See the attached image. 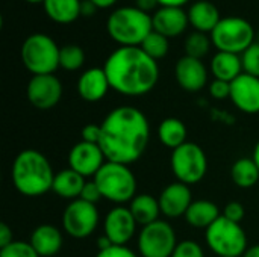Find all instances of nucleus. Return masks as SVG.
<instances>
[{"mask_svg":"<svg viewBox=\"0 0 259 257\" xmlns=\"http://www.w3.org/2000/svg\"><path fill=\"white\" fill-rule=\"evenodd\" d=\"M99 145L106 161L131 165L147 150L150 141V124L147 117L134 106L112 109L100 124Z\"/></svg>","mask_w":259,"mask_h":257,"instance_id":"nucleus-1","label":"nucleus"},{"mask_svg":"<svg viewBox=\"0 0 259 257\" xmlns=\"http://www.w3.org/2000/svg\"><path fill=\"white\" fill-rule=\"evenodd\" d=\"M103 70L111 89L121 95L140 97L159 80V67L141 47H118L105 61Z\"/></svg>","mask_w":259,"mask_h":257,"instance_id":"nucleus-2","label":"nucleus"},{"mask_svg":"<svg viewBox=\"0 0 259 257\" xmlns=\"http://www.w3.org/2000/svg\"><path fill=\"white\" fill-rule=\"evenodd\" d=\"M11 179L15 189L24 197H41L52 191L55 173L49 159L38 150L20 151L11 168Z\"/></svg>","mask_w":259,"mask_h":257,"instance_id":"nucleus-3","label":"nucleus"},{"mask_svg":"<svg viewBox=\"0 0 259 257\" xmlns=\"http://www.w3.org/2000/svg\"><path fill=\"white\" fill-rule=\"evenodd\" d=\"M106 30L120 47H140L153 30L152 15L137 6H123L109 14Z\"/></svg>","mask_w":259,"mask_h":257,"instance_id":"nucleus-4","label":"nucleus"},{"mask_svg":"<svg viewBox=\"0 0 259 257\" xmlns=\"http://www.w3.org/2000/svg\"><path fill=\"white\" fill-rule=\"evenodd\" d=\"M93 180L99 186L102 198L111 203L121 206L131 203L137 195V177L129 165L106 161Z\"/></svg>","mask_w":259,"mask_h":257,"instance_id":"nucleus-5","label":"nucleus"},{"mask_svg":"<svg viewBox=\"0 0 259 257\" xmlns=\"http://www.w3.org/2000/svg\"><path fill=\"white\" fill-rule=\"evenodd\" d=\"M61 47L46 33L29 35L20 48V58L24 68L33 76L53 74L59 68Z\"/></svg>","mask_w":259,"mask_h":257,"instance_id":"nucleus-6","label":"nucleus"},{"mask_svg":"<svg viewBox=\"0 0 259 257\" xmlns=\"http://www.w3.org/2000/svg\"><path fill=\"white\" fill-rule=\"evenodd\" d=\"M209 36L219 52L243 55L255 42V29L243 17H225Z\"/></svg>","mask_w":259,"mask_h":257,"instance_id":"nucleus-7","label":"nucleus"},{"mask_svg":"<svg viewBox=\"0 0 259 257\" xmlns=\"http://www.w3.org/2000/svg\"><path fill=\"white\" fill-rule=\"evenodd\" d=\"M205 241L209 250L219 257H241L247 247V236L241 224L223 215L206 229Z\"/></svg>","mask_w":259,"mask_h":257,"instance_id":"nucleus-8","label":"nucleus"},{"mask_svg":"<svg viewBox=\"0 0 259 257\" xmlns=\"http://www.w3.org/2000/svg\"><path fill=\"white\" fill-rule=\"evenodd\" d=\"M170 167L178 182L197 185L208 173V158L203 148L196 142H185L171 151Z\"/></svg>","mask_w":259,"mask_h":257,"instance_id":"nucleus-9","label":"nucleus"},{"mask_svg":"<svg viewBox=\"0 0 259 257\" xmlns=\"http://www.w3.org/2000/svg\"><path fill=\"white\" fill-rule=\"evenodd\" d=\"M178 244L176 232L165 220L141 227L137 238L138 254L141 257H171Z\"/></svg>","mask_w":259,"mask_h":257,"instance_id":"nucleus-10","label":"nucleus"},{"mask_svg":"<svg viewBox=\"0 0 259 257\" xmlns=\"http://www.w3.org/2000/svg\"><path fill=\"white\" fill-rule=\"evenodd\" d=\"M99 221L100 215L96 204H91L80 198L70 201L62 215L64 232L76 239H85L91 236L96 232Z\"/></svg>","mask_w":259,"mask_h":257,"instance_id":"nucleus-11","label":"nucleus"},{"mask_svg":"<svg viewBox=\"0 0 259 257\" xmlns=\"http://www.w3.org/2000/svg\"><path fill=\"white\" fill-rule=\"evenodd\" d=\"M62 91V83L55 74L32 76L26 88L29 103L39 111L55 108L61 101Z\"/></svg>","mask_w":259,"mask_h":257,"instance_id":"nucleus-12","label":"nucleus"},{"mask_svg":"<svg viewBox=\"0 0 259 257\" xmlns=\"http://www.w3.org/2000/svg\"><path fill=\"white\" fill-rule=\"evenodd\" d=\"M137 221L129 208L117 206L111 209L103 220V235L114 245H126L137 233Z\"/></svg>","mask_w":259,"mask_h":257,"instance_id":"nucleus-13","label":"nucleus"},{"mask_svg":"<svg viewBox=\"0 0 259 257\" xmlns=\"http://www.w3.org/2000/svg\"><path fill=\"white\" fill-rule=\"evenodd\" d=\"M105 162L106 156L99 144L80 141L74 144L68 153V168L83 177H94Z\"/></svg>","mask_w":259,"mask_h":257,"instance_id":"nucleus-14","label":"nucleus"},{"mask_svg":"<svg viewBox=\"0 0 259 257\" xmlns=\"http://www.w3.org/2000/svg\"><path fill=\"white\" fill-rule=\"evenodd\" d=\"M231 101L243 114H259V77L243 73L231 82Z\"/></svg>","mask_w":259,"mask_h":257,"instance_id":"nucleus-15","label":"nucleus"},{"mask_svg":"<svg viewBox=\"0 0 259 257\" xmlns=\"http://www.w3.org/2000/svg\"><path fill=\"white\" fill-rule=\"evenodd\" d=\"M175 77L178 85L188 92H199L208 83V70L202 59L182 56L175 65Z\"/></svg>","mask_w":259,"mask_h":257,"instance_id":"nucleus-16","label":"nucleus"},{"mask_svg":"<svg viewBox=\"0 0 259 257\" xmlns=\"http://www.w3.org/2000/svg\"><path fill=\"white\" fill-rule=\"evenodd\" d=\"M161 214L167 218H181L185 217L188 208L193 203L191 189L188 185L176 182L170 183L162 189V192L158 197Z\"/></svg>","mask_w":259,"mask_h":257,"instance_id":"nucleus-17","label":"nucleus"},{"mask_svg":"<svg viewBox=\"0 0 259 257\" xmlns=\"http://www.w3.org/2000/svg\"><path fill=\"white\" fill-rule=\"evenodd\" d=\"M153 30L170 38H176L182 35L190 21L188 12L182 8H170V6H159L152 15Z\"/></svg>","mask_w":259,"mask_h":257,"instance_id":"nucleus-18","label":"nucleus"},{"mask_svg":"<svg viewBox=\"0 0 259 257\" xmlns=\"http://www.w3.org/2000/svg\"><path fill=\"white\" fill-rule=\"evenodd\" d=\"M111 89L108 76L102 68L93 67L85 70L77 80V94L83 101L96 103L100 101Z\"/></svg>","mask_w":259,"mask_h":257,"instance_id":"nucleus-19","label":"nucleus"},{"mask_svg":"<svg viewBox=\"0 0 259 257\" xmlns=\"http://www.w3.org/2000/svg\"><path fill=\"white\" fill-rule=\"evenodd\" d=\"M29 242L39 257H55L62 248L64 238L58 227L52 224H41L33 229Z\"/></svg>","mask_w":259,"mask_h":257,"instance_id":"nucleus-20","label":"nucleus"},{"mask_svg":"<svg viewBox=\"0 0 259 257\" xmlns=\"http://www.w3.org/2000/svg\"><path fill=\"white\" fill-rule=\"evenodd\" d=\"M187 12L190 26H193L194 30L203 33H211L222 20L219 8L209 0L194 2Z\"/></svg>","mask_w":259,"mask_h":257,"instance_id":"nucleus-21","label":"nucleus"},{"mask_svg":"<svg viewBox=\"0 0 259 257\" xmlns=\"http://www.w3.org/2000/svg\"><path fill=\"white\" fill-rule=\"evenodd\" d=\"M209 68H211L214 79L231 83L240 74H243L241 56L235 53H228V52H217L211 59Z\"/></svg>","mask_w":259,"mask_h":257,"instance_id":"nucleus-22","label":"nucleus"},{"mask_svg":"<svg viewBox=\"0 0 259 257\" xmlns=\"http://www.w3.org/2000/svg\"><path fill=\"white\" fill-rule=\"evenodd\" d=\"M85 177L71 168H65L55 174L52 191L64 200H77L85 186Z\"/></svg>","mask_w":259,"mask_h":257,"instance_id":"nucleus-23","label":"nucleus"},{"mask_svg":"<svg viewBox=\"0 0 259 257\" xmlns=\"http://www.w3.org/2000/svg\"><path fill=\"white\" fill-rule=\"evenodd\" d=\"M222 217L219 206L209 200H196L185 214V221L194 229H208Z\"/></svg>","mask_w":259,"mask_h":257,"instance_id":"nucleus-24","label":"nucleus"},{"mask_svg":"<svg viewBox=\"0 0 259 257\" xmlns=\"http://www.w3.org/2000/svg\"><path fill=\"white\" fill-rule=\"evenodd\" d=\"M129 211L132 212L135 221L143 227L158 221L161 215L159 201L152 194H137L129 203Z\"/></svg>","mask_w":259,"mask_h":257,"instance_id":"nucleus-25","label":"nucleus"},{"mask_svg":"<svg viewBox=\"0 0 259 257\" xmlns=\"http://www.w3.org/2000/svg\"><path fill=\"white\" fill-rule=\"evenodd\" d=\"M82 0H44L46 15L58 24L74 23L80 17Z\"/></svg>","mask_w":259,"mask_h":257,"instance_id":"nucleus-26","label":"nucleus"},{"mask_svg":"<svg viewBox=\"0 0 259 257\" xmlns=\"http://www.w3.org/2000/svg\"><path fill=\"white\" fill-rule=\"evenodd\" d=\"M187 136H188V130L185 123L175 117H168L162 120L158 127V138L161 144L170 148L171 151L184 145L187 142Z\"/></svg>","mask_w":259,"mask_h":257,"instance_id":"nucleus-27","label":"nucleus"},{"mask_svg":"<svg viewBox=\"0 0 259 257\" xmlns=\"http://www.w3.org/2000/svg\"><path fill=\"white\" fill-rule=\"evenodd\" d=\"M231 179L238 188H253L259 182V168L253 158H241L235 161L231 168Z\"/></svg>","mask_w":259,"mask_h":257,"instance_id":"nucleus-28","label":"nucleus"},{"mask_svg":"<svg viewBox=\"0 0 259 257\" xmlns=\"http://www.w3.org/2000/svg\"><path fill=\"white\" fill-rule=\"evenodd\" d=\"M212 47V41H211V36L208 33H203V32H191L187 39H185V55L187 56H191V58H196V59H203L209 50Z\"/></svg>","mask_w":259,"mask_h":257,"instance_id":"nucleus-29","label":"nucleus"},{"mask_svg":"<svg viewBox=\"0 0 259 257\" xmlns=\"http://www.w3.org/2000/svg\"><path fill=\"white\" fill-rule=\"evenodd\" d=\"M85 64V52L77 44H65L59 52V68L65 71H77Z\"/></svg>","mask_w":259,"mask_h":257,"instance_id":"nucleus-30","label":"nucleus"},{"mask_svg":"<svg viewBox=\"0 0 259 257\" xmlns=\"http://www.w3.org/2000/svg\"><path fill=\"white\" fill-rule=\"evenodd\" d=\"M152 59H155L156 62L164 59L170 50V44H168V38L152 30L149 33V36L143 41V44L140 45Z\"/></svg>","mask_w":259,"mask_h":257,"instance_id":"nucleus-31","label":"nucleus"},{"mask_svg":"<svg viewBox=\"0 0 259 257\" xmlns=\"http://www.w3.org/2000/svg\"><path fill=\"white\" fill-rule=\"evenodd\" d=\"M241 56L243 73L259 77V42L255 41Z\"/></svg>","mask_w":259,"mask_h":257,"instance_id":"nucleus-32","label":"nucleus"},{"mask_svg":"<svg viewBox=\"0 0 259 257\" xmlns=\"http://www.w3.org/2000/svg\"><path fill=\"white\" fill-rule=\"evenodd\" d=\"M0 257H39L30 242L14 241L9 245L0 248Z\"/></svg>","mask_w":259,"mask_h":257,"instance_id":"nucleus-33","label":"nucleus"},{"mask_svg":"<svg viewBox=\"0 0 259 257\" xmlns=\"http://www.w3.org/2000/svg\"><path fill=\"white\" fill-rule=\"evenodd\" d=\"M171 257H205L203 248L199 242L191 241V239H185L181 241L173 253Z\"/></svg>","mask_w":259,"mask_h":257,"instance_id":"nucleus-34","label":"nucleus"},{"mask_svg":"<svg viewBox=\"0 0 259 257\" xmlns=\"http://www.w3.org/2000/svg\"><path fill=\"white\" fill-rule=\"evenodd\" d=\"M209 94L215 100H226L231 98V83L225 80L214 79L209 83Z\"/></svg>","mask_w":259,"mask_h":257,"instance_id":"nucleus-35","label":"nucleus"},{"mask_svg":"<svg viewBox=\"0 0 259 257\" xmlns=\"http://www.w3.org/2000/svg\"><path fill=\"white\" fill-rule=\"evenodd\" d=\"M225 218L234 221V223H241L244 215H246V211H244V206L240 203V201H231L225 206L223 209V214H222Z\"/></svg>","mask_w":259,"mask_h":257,"instance_id":"nucleus-36","label":"nucleus"},{"mask_svg":"<svg viewBox=\"0 0 259 257\" xmlns=\"http://www.w3.org/2000/svg\"><path fill=\"white\" fill-rule=\"evenodd\" d=\"M80 200H83V201H88V203H91V204H96L97 201H100L102 200V194H100V189H99V186L96 185V182L94 180H91V182H87L85 183V186H83V189H82V192H80V197H79Z\"/></svg>","mask_w":259,"mask_h":257,"instance_id":"nucleus-37","label":"nucleus"},{"mask_svg":"<svg viewBox=\"0 0 259 257\" xmlns=\"http://www.w3.org/2000/svg\"><path fill=\"white\" fill-rule=\"evenodd\" d=\"M96 257H140L126 245H112L108 250L99 251Z\"/></svg>","mask_w":259,"mask_h":257,"instance_id":"nucleus-38","label":"nucleus"},{"mask_svg":"<svg viewBox=\"0 0 259 257\" xmlns=\"http://www.w3.org/2000/svg\"><path fill=\"white\" fill-rule=\"evenodd\" d=\"M100 135H102V127H100V124H94V123H90V124L83 126V129L80 132L82 141L91 142V144H99Z\"/></svg>","mask_w":259,"mask_h":257,"instance_id":"nucleus-39","label":"nucleus"},{"mask_svg":"<svg viewBox=\"0 0 259 257\" xmlns=\"http://www.w3.org/2000/svg\"><path fill=\"white\" fill-rule=\"evenodd\" d=\"M11 242H14L12 229H11L8 224L2 223V224H0V248H3V247L9 245Z\"/></svg>","mask_w":259,"mask_h":257,"instance_id":"nucleus-40","label":"nucleus"},{"mask_svg":"<svg viewBox=\"0 0 259 257\" xmlns=\"http://www.w3.org/2000/svg\"><path fill=\"white\" fill-rule=\"evenodd\" d=\"M97 9L99 8L91 0H82V3H80V17H85V18L93 17L97 12Z\"/></svg>","mask_w":259,"mask_h":257,"instance_id":"nucleus-41","label":"nucleus"},{"mask_svg":"<svg viewBox=\"0 0 259 257\" xmlns=\"http://www.w3.org/2000/svg\"><path fill=\"white\" fill-rule=\"evenodd\" d=\"M135 6L149 14V12L155 11L159 6V3H158V0H135Z\"/></svg>","mask_w":259,"mask_h":257,"instance_id":"nucleus-42","label":"nucleus"},{"mask_svg":"<svg viewBox=\"0 0 259 257\" xmlns=\"http://www.w3.org/2000/svg\"><path fill=\"white\" fill-rule=\"evenodd\" d=\"M190 0H158L159 6H170V8H182Z\"/></svg>","mask_w":259,"mask_h":257,"instance_id":"nucleus-43","label":"nucleus"},{"mask_svg":"<svg viewBox=\"0 0 259 257\" xmlns=\"http://www.w3.org/2000/svg\"><path fill=\"white\" fill-rule=\"evenodd\" d=\"M114 244L105 236V235H102L99 239H97V248H99V251H103V250H108L109 247H112Z\"/></svg>","mask_w":259,"mask_h":257,"instance_id":"nucleus-44","label":"nucleus"},{"mask_svg":"<svg viewBox=\"0 0 259 257\" xmlns=\"http://www.w3.org/2000/svg\"><path fill=\"white\" fill-rule=\"evenodd\" d=\"M99 9H106V8H111L117 3V0H91Z\"/></svg>","mask_w":259,"mask_h":257,"instance_id":"nucleus-45","label":"nucleus"},{"mask_svg":"<svg viewBox=\"0 0 259 257\" xmlns=\"http://www.w3.org/2000/svg\"><path fill=\"white\" fill-rule=\"evenodd\" d=\"M241 257H259V244L249 247Z\"/></svg>","mask_w":259,"mask_h":257,"instance_id":"nucleus-46","label":"nucleus"},{"mask_svg":"<svg viewBox=\"0 0 259 257\" xmlns=\"http://www.w3.org/2000/svg\"><path fill=\"white\" fill-rule=\"evenodd\" d=\"M253 161H255V164L258 165V168H259V141H258V144L255 145V150H253Z\"/></svg>","mask_w":259,"mask_h":257,"instance_id":"nucleus-47","label":"nucleus"},{"mask_svg":"<svg viewBox=\"0 0 259 257\" xmlns=\"http://www.w3.org/2000/svg\"><path fill=\"white\" fill-rule=\"evenodd\" d=\"M27 3H44V0H24Z\"/></svg>","mask_w":259,"mask_h":257,"instance_id":"nucleus-48","label":"nucleus"},{"mask_svg":"<svg viewBox=\"0 0 259 257\" xmlns=\"http://www.w3.org/2000/svg\"><path fill=\"white\" fill-rule=\"evenodd\" d=\"M258 42H259V30H258Z\"/></svg>","mask_w":259,"mask_h":257,"instance_id":"nucleus-49","label":"nucleus"}]
</instances>
